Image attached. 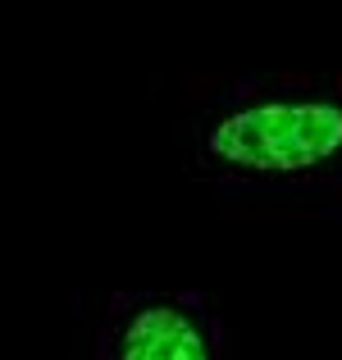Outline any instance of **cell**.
I'll use <instances>...</instances> for the list:
<instances>
[{"instance_id":"1","label":"cell","mask_w":342,"mask_h":360,"mask_svg":"<svg viewBox=\"0 0 342 360\" xmlns=\"http://www.w3.org/2000/svg\"><path fill=\"white\" fill-rule=\"evenodd\" d=\"M210 155L242 174H306L342 155V105L260 101L215 123Z\"/></svg>"},{"instance_id":"2","label":"cell","mask_w":342,"mask_h":360,"mask_svg":"<svg viewBox=\"0 0 342 360\" xmlns=\"http://www.w3.org/2000/svg\"><path fill=\"white\" fill-rule=\"evenodd\" d=\"M119 360H210V342L187 310L141 306L119 333Z\"/></svg>"}]
</instances>
